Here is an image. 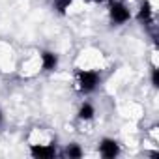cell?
I'll use <instances>...</instances> for the list:
<instances>
[{"label": "cell", "mask_w": 159, "mask_h": 159, "mask_svg": "<svg viewBox=\"0 0 159 159\" xmlns=\"http://www.w3.org/2000/svg\"><path fill=\"white\" fill-rule=\"evenodd\" d=\"M75 83H77V90L83 96L94 94L101 84V73L96 69H79Z\"/></svg>", "instance_id": "1"}, {"label": "cell", "mask_w": 159, "mask_h": 159, "mask_svg": "<svg viewBox=\"0 0 159 159\" xmlns=\"http://www.w3.org/2000/svg\"><path fill=\"white\" fill-rule=\"evenodd\" d=\"M30 155L36 159H51L56 155V146L54 144H32Z\"/></svg>", "instance_id": "6"}, {"label": "cell", "mask_w": 159, "mask_h": 159, "mask_svg": "<svg viewBox=\"0 0 159 159\" xmlns=\"http://www.w3.org/2000/svg\"><path fill=\"white\" fill-rule=\"evenodd\" d=\"M2 120H4V114H2V109H0V124H2Z\"/></svg>", "instance_id": "11"}, {"label": "cell", "mask_w": 159, "mask_h": 159, "mask_svg": "<svg viewBox=\"0 0 159 159\" xmlns=\"http://www.w3.org/2000/svg\"><path fill=\"white\" fill-rule=\"evenodd\" d=\"M71 4H73V0H51V8L58 15H66V11L69 10Z\"/></svg>", "instance_id": "9"}, {"label": "cell", "mask_w": 159, "mask_h": 159, "mask_svg": "<svg viewBox=\"0 0 159 159\" xmlns=\"http://www.w3.org/2000/svg\"><path fill=\"white\" fill-rule=\"evenodd\" d=\"M137 21L142 28H146L152 36L153 41H157V32H155V19H153V10H152V4L148 0H142L140 6H139V11H137Z\"/></svg>", "instance_id": "2"}, {"label": "cell", "mask_w": 159, "mask_h": 159, "mask_svg": "<svg viewBox=\"0 0 159 159\" xmlns=\"http://www.w3.org/2000/svg\"><path fill=\"white\" fill-rule=\"evenodd\" d=\"M98 150H99V155H101V157H105V159H114V157H118V155H120V152H122V150H120L118 140L109 139V137H105V139H101V140H99Z\"/></svg>", "instance_id": "4"}, {"label": "cell", "mask_w": 159, "mask_h": 159, "mask_svg": "<svg viewBox=\"0 0 159 159\" xmlns=\"http://www.w3.org/2000/svg\"><path fill=\"white\" fill-rule=\"evenodd\" d=\"M109 19L112 25L122 26L131 19V11L122 0H109Z\"/></svg>", "instance_id": "3"}, {"label": "cell", "mask_w": 159, "mask_h": 159, "mask_svg": "<svg viewBox=\"0 0 159 159\" xmlns=\"http://www.w3.org/2000/svg\"><path fill=\"white\" fill-rule=\"evenodd\" d=\"M150 81H152V86H153V88H159V69H157V66H153V67H152Z\"/></svg>", "instance_id": "10"}, {"label": "cell", "mask_w": 159, "mask_h": 159, "mask_svg": "<svg viewBox=\"0 0 159 159\" xmlns=\"http://www.w3.org/2000/svg\"><path fill=\"white\" fill-rule=\"evenodd\" d=\"M62 155H64V157H69V159H79V157L84 155V152H83V148L79 146L77 142H69V144L64 148Z\"/></svg>", "instance_id": "8"}, {"label": "cell", "mask_w": 159, "mask_h": 159, "mask_svg": "<svg viewBox=\"0 0 159 159\" xmlns=\"http://www.w3.org/2000/svg\"><path fill=\"white\" fill-rule=\"evenodd\" d=\"M94 116H96L94 105H92L90 101L81 103V107H79V111H77V118L83 120V122H90V120H94Z\"/></svg>", "instance_id": "7"}, {"label": "cell", "mask_w": 159, "mask_h": 159, "mask_svg": "<svg viewBox=\"0 0 159 159\" xmlns=\"http://www.w3.org/2000/svg\"><path fill=\"white\" fill-rule=\"evenodd\" d=\"M39 60H41V69L45 73H51V71H56L58 69L60 58H58L56 52H52V51H41L39 52Z\"/></svg>", "instance_id": "5"}]
</instances>
